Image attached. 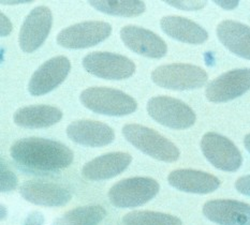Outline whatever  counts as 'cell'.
I'll list each match as a JSON object with an SVG mask.
<instances>
[{"mask_svg": "<svg viewBox=\"0 0 250 225\" xmlns=\"http://www.w3.org/2000/svg\"><path fill=\"white\" fill-rule=\"evenodd\" d=\"M10 155L20 166L34 172H56L73 162V152L62 143L27 137L13 143Z\"/></svg>", "mask_w": 250, "mask_h": 225, "instance_id": "1", "label": "cell"}, {"mask_svg": "<svg viewBox=\"0 0 250 225\" xmlns=\"http://www.w3.org/2000/svg\"><path fill=\"white\" fill-rule=\"evenodd\" d=\"M80 101L91 112L105 116H127L138 108L132 97L110 87H89L81 93Z\"/></svg>", "mask_w": 250, "mask_h": 225, "instance_id": "2", "label": "cell"}, {"mask_svg": "<svg viewBox=\"0 0 250 225\" xmlns=\"http://www.w3.org/2000/svg\"><path fill=\"white\" fill-rule=\"evenodd\" d=\"M125 139L139 150L162 162H175L179 150L175 144L157 131L142 124L128 123L123 127Z\"/></svg>", "mask_w": 250, "mask_h": 225, "instance_id": "3", "label": "cell"}, {"mask_svg": "<svg viewBox=\"0 0 250 225\" xmlns=\"http://www.w3.org/2000/svg\"><path fill=\"white\" fill-rule=\"evenodd\" d=\"M208 79L204 69L187 63L160 65L151 73V80L156 85L171 90L198 89L205 85Z\"/></svg>", "mask_w": 250, "mask_h": 225, "instance_id": "4", "label": "cell"}, {"mask_svg": "<svg viewBox=\"0 0 250 225\" xmlns=\"http://www.w3.org/2000/svg\"><path fill=\"white\" fill-rule=\"evenodd\" d=\"M159 184L149 177H132L118 181L108 191V199L118 208L142 206L158 194Z\"/></svg>", "mask_w": 250, "mask_h": 225, "instance_id": "5", "label": "cell"}, {"mask_svg": "<svg viewBox=\"0 0 250 225\" xmlns=\"http://www.w3.org/2000/svg\"><path fill=\"white\" fill-rule=\"evenodd\" d=\"M147 113L155 122L175 130H185L192 127L197 119L193 109L186 103L167 96L149 99Z\"/></svg>", "mask_w": 250, "mask_h": 225, "instance_id": "6", "label": "cell"}, {"mask_svg": "<svg viewBox=\"0 0 250 225\" xmlns=\"http://www.w3.org/2000/svg\"><path fill=\"white\" fill-rule=\"evenodd\" d=\"M83 67L88 73L108 81L126 80L135 72V64L131 59L108 52H94L86 55Z\"/></svg>", "mask_w": 250, "mask_h": 225, "instance_id": "7", "label": "cell"}, {"mask_svg": "<svg viewBox=\"0 0 250 225\" xmlns=\"http://www.w3.org/2000/svg\"><path fill=\"white\" fill-rule=\"evenodd\" d=\"M112 34V26L101 20L83 21L59 32L56 41L64 48H88L99 44Z\"/></svg>", "mask_w": 250, "mask_h": 225, "instance_id": "8", "label": "cell"}, {"mask_svg": "<svg viewBox=\"0 0 250 225\" xmlns=\"http://www.w3.org/2000/svg\"><path fill=\"white\" fill-rule=\"evenodd\" d=\"M201 149L210 164L225 172H236L243 163L238 148L228 139L218 133H206L201 141Z\"/></svg>", "mask_w": 250, "mask_h": 225, "instance_id": "9", "label": "cell"}, {"mask_svg": "<svg viewBox=\"0 0 250 225\" xmlns=\"http://www.w3.org/2000/svg\"><path fill=\"white\" fill-rule=\"evenodd\" d=\"M53 24V14L50 8L45 5L37 7L27 15L24 23L21 24L19 44L25 53L37 51L50 34Z\"/></svg>", "mask_w": 250, "mask_h": 225, "instance_id": "10", "label": "cell"}, {"mask_svg": "<svg viewBox=\"0 0 250 225\" xmlns=\"http://www.w3.org/2000/svg\"><path fill=\"white\" fill-rule=\"evenodd\" d=\"M250 89V69L228 71L211 81L206 87L205 96L214 103L231 101Z\"/></svg>", "mask_w": 250, "mask_h": 225, "instance_id": "11", "label": "cell"}, {"mask_svg": "<svg viewBox=\"0 0 250 225\" xmlns=\"http://www.w3.org/2000/svg\"><path fill=\"white\" fill-rule=\"evenodd\" d=\"M71 62L64 56H56L47 60L32 74L28 83L30 95L39 97L54 90L67 79Z\"/></svg>", "mask_w": 250, "mask_h": 225, "instance_id": "12", "label": "cell"}, {"mask_svg": "<svg viewBox=\"0 0 250 225\" xmlns=\"http://www.w3.org/2000/svg\"><path fill=\"white\" fill-rule=\"evenodd\" d=\"M24 200L38 206L59 207L68 204L72 193L64 185L41 180L26 181L20 188Z\"/></svg>", "mask_w": 250, "mask_h": 225, "instance_id": "13", "label": "cell"}, {"mask_svg": "<svg viewBox=\"0 0 250 225\" xmlns=\"http://www.w3.org/2000/svg\"><path fill=\"white\" fill-rule=\"evenodd\" d=\"M121 38L128 48L141 56L162 58L167 52V43L155 32L143 27L128 25L121 30Z\"/></svg>", "mask_w": 250, "mask_h": 225, "instance_id": "14", "label": "cell"}, {"mask_svg": "<svg viewBox=\"0 0 250 225\" xmlns=\"http://www.w3.org/2000/svg\"><path fill=\"white\" fill-rule=\"evenodd\" d=\"M67 135L72 142L86 147L106 146L115 140V132L110 125L89 119L70 123Z\"/></svg>", "mask_w": 250, "mask_h": 225, "instance_id": "15", "label": "cell"}, {"mask_svg": "<svg viewBox=\"0 0 250 225\" xmlns=\"http://www.w3.org/2000/svg\"><path fill=\"white\" fill-rule=\"evenodd\" d=\"M204 216L219 225H250V205L233 200H215L205 203Z\"/></svg>", "mask_w": 250, "mask_h": 225, "instance_id": "16", "label": "cell"}, {"mask_svg": "<svg viewBox=\"0 0 250 225\" xmlns=\"http://www.w3.org/2000/svg\"><path fill=\"white\" fill-rule=\"evenodd\" d=\"M132 162V157L127 152H110L87 162L82 168L83 177L100 181L118 176Z\"/></svg>", "mask_w": 250, "mask_h": 225, "instance_id": "17", "label": "cell"}, {"mask_svg": "<svg viewBox=\"0 0 250 225\" xmlns=\"http://www.w3.org/2000/svg\"><path fill=\"white\" fill-rule=\"evenodd\" d=\"M170 185L187 193L208 194L220 186V180L214 175L195 169H175L167 176Z\"/></svg>", "mask_w": 250, "mask_h": 225, "instance_id": "18", "label": "cell"}, {"mask_svg": "<svg viewBox=\"0 0 250 225\" xmlns=\"http://www.w3.org/2000/svg\"><path fill=\"white\" fill-rule=\"evenodd\" d=\"M160 26L166 35L184 43L202 44L208 39V31L203 27L183 16H165L160 20Z\"/></svg>", "mask_w": 250, "mask_h": 225, "instance_id": "19", "label": "cell"}, {"mask_svg": "<svg viewBox=\"0 0 250 225\" xmlns=\"http://www.w3.org/2000/svg\"><path fill=\"white\" fill-rule=\"evenodd\" d=\"M217 37L230 52L250 60V27L235 20H224L217 26Z\"/></svg>", "mask_w": 250, "mask_h": 225, "instance_id": "20", "label": "cell"}, {"mask_svg": "<svg viewBox=\"0 0 250 225\" xmlns=\"http://www.w3.org/2000/svg\"><path fill=\"white\" fill-rule=\"evenodd\" d=\"M62 112L51 105H30L21 107L13 115L15 124L21 128L41 129L48 128L59 123Z\"/></svg>", "mask_w": 250, "mask_h": 225, "instance_id": "21", "label": "cell"}, {"mask_svg": "<svg viewBox=\"0 0 250 225\" xmlns=\"http://www.w3.org/2000/svg\"><path fill=\"white\" fill-rule=\"evenodd\" d=\"M106 217V210L100 205L74 208L57 218L53 225H98Z\"/></svg>", "mask_w": 250, "mask_h": 225, "instance_id": "22", "label": "cell"}, {"mask_svg": "<svg viewBox=\"0 0 250 225\" xmlns=\"http://www.w3.org/2000/svg\"><path fill=\"white\" fill-rule=\"evenodd\" d=\"M92 8L102 13L133 18L143 14L146 10V4L140 0H125V1H113V0H94L88 1Z\"/></svg>", "mask_w": 250, "mask_h": 225, "instance_id": "23", "label": "cell"}, {"mask_svg": "<svg viewBox=\"0 0 250 225\" xmlns=\"http://www.w3.org/2000/svg\"><path fill=\"white\" fill-rule=\"evenodd\" d=\"M124 225H183L181 219L157 211H131L123 218Z\"/></svg>", "mask_w": 250, "mask_h": 225, "instance_id": "24", "label": "cell"}, {"mask_svg": "<svg viewBox=\"0 0 250 225\" xmlns=\"http://www.w3.org/2000/svg\"><path fill=\"white\" fill-rule=\"evenodd\" d=\"M18 186V178L15 174L5 165L3 159L0 163V190L2 193L5 192H12Z\"/></svg>", "mask_w": 250, "mask_h": 225, "instance_id": "25", "label": "cell"}, {"mask_svg": "<svg viewBox=\"0 0 250 225\" xmlns=\"http://www.w3.org/2000/svg\"><path fill=\"white\" fill-rule=\"evenodd\" d=\"M168 5L184 11H198L203 9L206 1H166Z\"/></svg>", "mask_w": 250, "mask_h": 225, "instance_id": "26", "label": "cell"}, {"mask_svg": "<svg viewBox=\"0 0 250 225\" xmlns=\"http://www.w3.org/2000/svg\"><path fill=\"white\" fill-rule=\"evenodd\" d=\"M235 188L240 193L250 196V175L238 178L235 183Z\"/></svg>", "mask_w": 250, "mask_h": 225, "instance_id": "27", "label": "cell"}, {"mask_svg": "<svg viewBox=\"0 0 250 225\" xmlns=\"http://www.w3.org/2000/svg\"><path fill=\"white\" fill-rule=\"evenodd\" d=\"M12 23L3 13L0 14V36L7 37L12 32Z\"/></svg>", "mask_w": 250, "mask_h": 225, "instance_id": "28", "label": "cell"}, {"mask_svg": "<svg viewBox=\"0 0 250 225\" xmlns=\"http://www.w3.org/2000/svg\"><path fill=\"white\" fill-rule=\"evenodd\" d=\"M24 225H44V216L40 211H32L26 218Z\"/></svg>", "mask_w": 250, "mask_h": 225, "instance_id": "29", "label": "cell"}, {"mask_svg": "<svg viewBox=\"0 0 250 225\" xmlns=\"http://www.w3.org/2000/svg\"><path fill=\"white\" fill-rule=\"evenodd\" d=\"M214 2L225 10H234L238 7V1H220V0H216Z\"/></svg>", "mask_w": 250, "mask_h": 225, "instance_id": "30", "label": "cell"}, {"mask_svg": "<svg viewBox=\"0 0 250 225\" xmlns=\"http://www.w3.org/2000/svg\"><path fill=\"white\" fill-rule=\"evenodd\" d=\"M244 145H245L246 149L250 152V134L246 135L245 139H244Z\"/></svg>", "mask_w": 250, "mask_h": 225, "instance_id": "31", "label": "cell"}, {"mask_svg": "<svg viewBox=\"0 0 250 225\" xmlns=\"http://www.w3.org/2000/svg\"><path fill=\"white\" fill-rule=\"evenodd\" d=\"M31 1H25V0H21V1H1L2 4H19V3H27Z\"/></svg>", "mask_w": 250, "mask_h": 225, "instance_id": "32", "label": "cell"}, {"mask_svg": "<svg viewBox=\"0 0 250 225\" xmlns=\"http://www.w3.org/2000/svg\"><path fill=\"white\" fill-rule=\"evenodd\" d=\"M7 215H8V211H7V208H5L4 205H1V220H4L5 218H7Z\"/></svg>", "mask_w": 250, "mask_h": 225, "instance_id": "33", "label": "cell"}]
</instances>
